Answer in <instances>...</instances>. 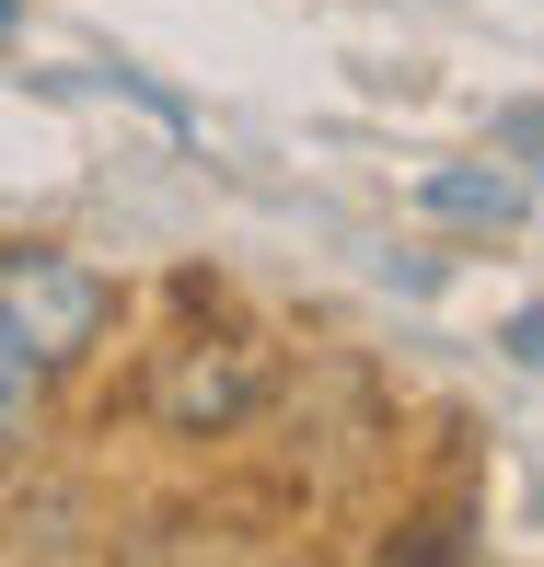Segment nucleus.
<instances>
[{"label":"nucleus","mask_w":544,"mask_h":567,"mask_svg":"<svg viewBox=\"0 0 544 567\" xmlns=\"http://www.w3.org/2000/svg\"><path fill=\"white\" fill-rule=\"evenodd\" d=\"M418 209H429V220H486V231H510V220H522V174H499V163H440V174H418Z\"/></svg>","instance_id":"f03ea898"},{"label":"nucleus","mask_w":544,"mask_h":567,"mask_svg":"<svg viewBox=\"0 0 544 567\" xmlns=\"http://www.w3.org/2000/svg\"><path fill=\"white\" fill-rule=\"evenodd\" d=\"M510 348H522L533 371H544V313H510Z\"/></svg>","instance_id":"39448f33"},{"label":"nucleus","mask_w":544,"mask_h":567,"mask_svg":"<svg viewBox=\"0 0 544 567\" xmlns=\"http://www.w3.org/2000/svg\"><path fill=\"white\" fill-rule=\"evenodd\" d=\"M510 140H533V151H544V105H522V116H510Z\"/></svg>","instance_id":"423d86ee"},{"label":"nucleus","mask_w":544,"mask_h":567,"mask_svg":"<svg viewBox=\"0 0 544 567\" xmlns=\"http://www.w3.org/2000/svg\"><path fill=\"white\" fill-rule=\"evenodd\" d=\"M255 405V371L244 359H186V371L163 382V417L174 429H220V417H244Z\"/></svg>","instance_id":"20e7f679"},{"label":"nucleus","mask_w":544,"mask_h":567,"mask_svg":"<svg viewBox=\"0 0 544 567\" xmlns=\"http://www.w3.org/2000/svg\"><path fill=\"white\" fill-rule=\"evenodd\" d=\"M12 12H23V0H0V23H12Z\"/></svg>","instance_id":"0eeeda50"},{"label":"nucleus","mask_w":544,"mask_h":567,"mask_svg":"<svg viewBox=\"0 0 544 567\" xmlns=\"http://www.w3.org/2000/svg\"><path fill=\"white\" fill-rule=\"evenodd\" d=\"M47 359H35V337H23V313L12 301H0V452H23L35 441V405H47Z\"/></svg>","instance_id":"7ed1b4c3"},{"label":"nucleus","mask_w":544,"mask_h":567,"mask_svg":"<svg viewBox=\"0 0 544 567\" xmlns=\"http://www.w3.org/2000/svg\"><path fill=\"white\" fill-rule=\"evenodd\" d=\"M0 301L23 313V337H35L47 371H70V359L105 337V313H116L105 278H93L82 255H47V244H35V255H0Z\"/></svg>","instance_id":"f257e3e1"}]
</instances>
